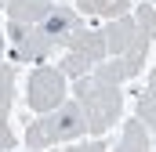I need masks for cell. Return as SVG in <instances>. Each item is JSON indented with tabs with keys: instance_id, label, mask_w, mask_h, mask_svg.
Returning a JSON list of instances; mask_svg holds the SVG:
<instances>
[{
	"instance_id": "6da1fadb",
	"label": "cell",
	"mask_w": 156,
	"mask_h": 152,
	"mask_svg": "<svg viewBox=\"0 0 156 152\" xmlns=\"http://www.w3.org/2000/svg\"><path fill=\"white\" fill-rule=\"evenodd\" d=\"M76 105L83 109L87 119V134H105L109 127H116L120 109H123V94H120V83H113L109 76L91 73L76 80Z\"/></svg>"
},
{
	"instance_id": "7a4b0ae2",
	"label": "cell",
	"mask_w": 156,
	"mask_h": 152,
	"mask_svg": "<svg viewBox=\"0 0 156 152\" xmlns=\"http://www.w3.org/2000/svg\"><path fill=\"white\" fill-rule=\"evenodd\" d=\"M87 134V119H83V109L76 102H62L58 109L37 116L26 123V145L29 149L44 152L47 145H62V141H76Z\"/></svg>"
},
{
	"instance_id": "3957f363",
	"label": "cell",
	"mask_w": 156,
	"mask_h": 152,
	"mask_svg": "<svg viewBox=\"0 0 156 152\" xmlns=\"http://www.w3.org/2000/svg\"><path fill=\"white\" fill-rule=\"evenodd\" d=\"M105 58H109V51H105V33L83 26L76 36L66 43V54H62V65H58V69L66 73V80H69V76L80 80V76L91 73V69H98Z\"/></svg>"
},
{
	"instance_id": "277c9868",
	"label": "cell",
	"mask_w": 156,
	"mask_h": 152,
	"mask_svg": "<svg viewBox=\"0 0 156 152\" xmlns=\"http://www.w3.org/2000/svg\"><path fill=\"white\" fill-rule=\"evenodd\" d=\"M7 43H11V62L22 65H47V58L58 51L51 36L40 26H26V22H7Z\"/></svg>"
},
{
	"instance_id": "5b68a950",
	"label": "cell",
	"mask_w": 156,
	"mask_h": 152,
	"mask_svg": "<svg viewBox=\"0 0 156 152\" xmlns=\"http://www.w3.org/2000/svg\"><path fill=\"white\" fill-rule=\"evenodd\" d=\"M62 98H66V73L58 65H40V69L29 73V80H26V105L33 112L44 116L51 109H58Z\"/></svg>"
},
{
	"instance_id": "8992f818",
	"label": "cell",
	"mask_w": 156,
	"mask_h": 152,
	"mask_svg": "<svg viewBox=\"0 0 156 152\" xmlns=\"http://www.w3.org/2000/svg\"><path fill=\"white\" fill-rule=\"evenodd\" d=\"M40 29L51 36V43H55V47H66V43H69V40H73L80 29H83V15H80L76 7L55 4V7L47 11V18L40 22Z\"/></svg>"
},
{
	"instance_id": "52a82bcc",
	"label": "cell",
	"mask_w": 156,
	"mask_h": 152,
	"mask_svg": "<svg viewBox=\"0 0 156 152\" xmlns=\"http://www.w3.org/2000/svg\"><path fill=\"white\" fill-rule=\"evenodd\" d=\"M55 4H58V0H4V7H0V11H7V22L40 26Z\"/></svg>"
},
{
	"instance_id": "ba28073f",
	"label": "cell",
	"mask_w": 156,
	"mask_h": 152,
	"mask_svg": "<svg viewBox=\"0 0 156 152\" xmlns=\"http://www.w3.org/2000/svg\"><path fill=\"white\" fill-rule=\"evenodd\" d=\"M138 0H76L80 15H98V18H123L127 11H134Z\"/></svg>"
},
{
	"instance_id": "9c48e42d",
	"label": "cell",
	"mask_w": 156,
	"mask_h": 152,
	"mask_svg": "<svg viewBox=\"0 0 156 152\" xmlns=\"http://www.w3.org/2000/svg\"><path fill=\"white\" fill-rule=\"evenodd\" d=\"M113 152H149V130H145V123L134 116V119H127L123 123V130H120V141Z\"/></svg>"
},
{
	"instance_id": "30bf717a",
	"label": "cell",
	"mask_w": 156,
	"mask_h": 152,
	"mask_svg": "<svg viewBox=\"0 0 156 152\" xmlns=\"http://www.w3.org/2000/svg\"><path fill=\"white\" fill-rule=\"evenodd\" d=\"M138 119L145 123V130L156 138V69L149 73V83H145V91L138 94Z\"/></svg>"
},
{
	"instance_id": "8fae6325",
	"label": "cell",
	"mask_w": 156,
	"mask_h": 152,
	"mask_svg": "<svg viewBox=\"0 0 156 152\" xmlns=\"http://www.w3.org/2000/svg\"><path fill=\"white\" fill-rule=\"evenodd\" d=\"M11 102H15V65L0 62V119H7Z\"/></svg>"
},
{
	"instance_id": "7c38bea8",
	"label": "cell",
	"mask_w": 156,
	"mask_h": 152,
	"mask_svg": "<svg viewBox=\"0 0 156 152\" xmlns=\"http://www.w3.org/2000/svg\"><path fill=\"white\" fill-rule=\"evenodd\" d=\"M15 145H18V138L11 134L7 119H0V152H15Z\"/></svg>"
},
{
	"instance_id": "4fadbf2b",
	"label": "cell",
	"mask_w": 156,
	"mask_h": 152,
	"mask_svg": "<svg viewBox=\"0 0 156 152\" xmlns=\"http://www.w3.org/2000/svg\"><path fill=\"white\" fill-rule=\"evenodd\" d=\"M109 145L102 141V138H94V141H83V145H73V149H66V152H105Z\"/></svg>"
},
{
	"instance_id": "5bb4252c",
	"label": "cell",
	"mask_w": 156,
	"mask_h": 152,
	"mask_svg": "<svg viewBox=\"0 0 156 152\" xmlns=\"http://www.w3.org/2000/svg\"><path fill=\"white\" fill-rule=\"evenodd\" d=\"M0 62H4V29H0Z\"/></svg>"
},
{
	"instance_id": "9a60e30c",
	"label": "cell",
	"mask_w": 156,
	"mask_h": 152,
	"mask_svg": "<svg viewBox=\"0 0 156 152\" xmlns=\"http://www.w3.org/2000/svg\"><path fill=\"white\" fill-rule=\"evenodd\" d=\"M15 152H18V149H15ZM22 152H37V149H22Z\"/></svg>"
},
{
	"instance_id": "2e32d148",
	"label": "cell",
	"mask_w": 156,
	"mask_h": 152,
	"mask_svg": "<svg viewBox=\"0 0 156 152\" xmlns=\"http://www.w3.org/2000/svg\"><path fill=\"white\" fill-rule=\"evenodd\" d=\"M149 4H153V7H156V0H149Z\"/></svg>"
}]
</instances>
